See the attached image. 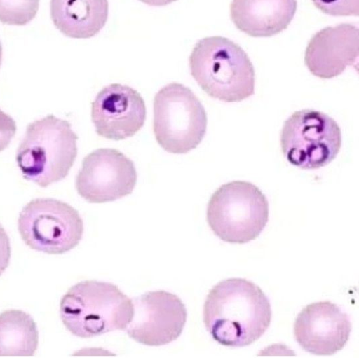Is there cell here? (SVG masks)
Returning a JSON list of instances; mask_svg holds the SVG:
<instances>
[{"instance_id": "obj_19", "label": "cell", "mask_w": 359, "mask_h": 358, "mask_svg": "<svg viewBox=\"0 0 359 358\" xmlns=\"http://www.w3.org/2000/svg\"><path fill=\"white\" fill-rule=\"evenodd\" d=\"M15 132V121L0 109V151L8 146Z\"/></svg>"}, {"instance_id": "obj_5", "label": "cell", "mask_w": 359, "mask_h": 358, "mask_svg": "<svg viewBox=\"0 0 359 358\" xmlns=\"http://www.w3.org/2000/svg\"><path fill=\"white\" fill-rule=\"evenodd\" d=\"M207 221L223 241L243 244L255 240L269 219V202L254 184L234 181L222 185L207 207Z\"/></svg>"}, {"instance_id": "obj_4", "label": "cell", "mask_w": 359, "mask_h": 358, "mask_svg": "<svg viewBox=\"0 0 359 358\" xmlns=\"http://www.w3.org/2000/svg\"><path fill=\"white\" fill-rule=\"evenodd\" d=\"M77 139L71 124L53 115L30 123L16 154L23 177L41 187L65 178L76 158Z\"/></svg>"}, {"instance_id": "obj_13", "label": "cell", "mask_w": 359, "mask_h": 358, "mask_svg": "<svg viewBox=\"0 0 359 358\" xmlns=\"http://www.w3.org/2000/svg\"><path fill=\"white\" fill-rule=\"evenodd\" d=\"M358 47L356 25L343 23L327 27L311 38L305 50V64L313 75L332 78L357 62Z\"/></svg>"}, {"instance_id": "obj_21", "label": "cell", "mask_w": 359, "mask_h": 358, "mask_svg": "<svg viewBox=\"0 0 359 358\" xmlns=\"http://www.w3.org/2000/svg\"><path fill=\"white\" fill-rule=\"evenodd\" d=\"M140 1L151 6H163L170 4L177 0H140Z\"/></svg>"}, {"instance_id": "obj_1", "label": "cell", "mask_w": 359, "mask_h": 358, "mask_svg": "<svg viewBox=\"0 0 359 358\" xmlns=\"http://www.w3.org/2000/svg\"><path fill=\"white\" fill-rule=\"evenodd\" d=\"M203 322L212 337L228 347H244L258 340L271 319L270 302L262 290L243 278L219 282L209 291Z\"/></svg>"}, {"instance_id": "obj_17", "label": "cell", "mask_w": 359, "mask_h": 358, "mask_svg": "<svg viewBox=\"0 0 359 358\" xmlns=\"http://www.w3.org/2000/svg\"><path fill=\"white\" fill-rule=\"evenodd\" d=\"M39 0H0V22L10 25H25L36 16Z\"/></svg>"}, {"instance_id": "obj_16", "label": "cell", "mask_w": 359, "mask_h": 358, "mask_svg": "<svg viewBox=\"0 0 359 358\" xmlns=\"http://www.w3.org/2000/svg\"><path fill=\"white\" fill-rule=\"evenodd\" d=\"M38 342L36 324L29 314L19 310L0 314V356H32Z\"/></svg>"}, {"instance_id": "obj_14", "label": "cell", "mask_w": 359, "mask_h": 358, "mask_svg": "<svg viewBox=\"0 0 359 358\" xmlns=\"http://www.w3.org/2000/svg\"><path fill=\"white\" fill-rule=\"evenodd\" d=\"M297 0H232L231 19L241 32L253 37H269L292 22Z\"/></svg>"}, {"instance_id": "obj_8", "label": "cell", "mask_w": 359, "mask_h": 358, "mask_svg": "<svg viewBox=\"0 0 359 358\" xmlns=\"http://www.w3.org/2000/svg\"><path fill=\"white\" fill-rule=\"evenodd\" d=\"M18 230L30 248L61 254L79 243L83 223L79 212L69 204L53 198H36L20 212Z\"/></svg>"}, {"instance_id": "obj_20", "label": "cell", "mask_w": 359, "mask_h": 358, "mask_svg": "<svg viewBox=\"0 0 359 358\" xmlns=\"http://www.w3.org/2000/svg\"><path fill=\"white\" fill-rule=\"evenodd\" d=\"M10 258V240L4 228L0 225V275L8 266Z\"/></svg>"}, {"instance_id": "obj_18", "label": "cell", "mask_w": 359, "mask_h": 358, "mask_svg": "<svg viewBox=\"0 0 359 358\" xmlns=\"http://www.w3.org/2000/svg\"><path fill=\"white\" fill-rule=\"evenodd\" d=\"M323 13L332 16H358L359 0H311Z\"/></svg>"}, {"instance_id": "obj_7", "label": "cell", "mask_w": 359, "mask_h": 358, "mask_svg": "<svg viewBox=\"0 0 359 358\" xmlns=\"http://www.w3.org/2000/svg\"><path fill=\"white\" fill-rule=\"evenodd\" d=\"M280 146L290 164L302 169H318L337 156L341 146V130L325 113L297 111L283 124Z\"/></svg>"}, {"instance_id": "obj_12", "label": "cell", "mask_w": 359, "mask_h": 358, "mask_svg": "<svg viewBox=\"0 0 359 358\" xmlns=\"http://www.w3.org/2000/svg\"><path fill=\"white\" fill-rule=\"evenodd\" d=\"M352 326L348 316L336 304L328 301L304 307L294 324V335L306 352L330 355L346 344Z\"/></svg>"}, {"instance_id": "obj_6", "label": "cell", "mask_w": 359, "mask_h": 358, "mask_svg": "<svg viewBox=\"0 0 359 358\" xmlns=\"http://www.w3.org/2000/svg\"><path fill=\"white\" fill-rule=\"evenodd\" d=\"M207 121L203 104L184 85L171 83L156 94L153 130L167 152L184 154L195 149L205 135Z\"/></svg>"}, {"instance_id": "obj_11", "label": "cell", "mask_w": 359, "mask_h": 358, "mask_svg": "<svg viewBox=\"0 0 359 358\" xmlns=\"http://www.w3.org/2000/svg\"><path fill=\"white\" fill-rule=\"evenodd\" d=\"M91 118L98 135L122 140L135 135L146 120V106L141 95L133 88L112 83L96 95Z\"/></svg>"}, {"instance_id": "obj_2", "label": "cell", "mask_w": 359, "mask_h": 358, "mask_svg": "<svg viewBox=\"0 0 359 358\" xmlns=\"http://www.w3.org/2000/svg\"><path fill=\"white\" fill-rule=\"evenodd\" d=\"M192 77L210 97L241 102L255 93V70L247 53L222 36L198 41L189 57Z\"/></svg>"}, {"instance_id": "obj_9", "label": "cell", "mask_w": 359, "mask_h": 358, "mask_svg": "<svg viewBox=\"0 0 359 358\" xmlns=\"http://www.w3.org/2000/svg\"><path fill=\"white\" fill-rule=\"evenodd\" d=\"M137 178L132 160L117 149L101 148L83 158L76 188L88 202H112L130 194Z\"/></svg>"}, {"instance_id": "obj_10", "label": "cell", "mask_w": 359, "mask_h": 358, "mask_svg": "<svg viewBox=\"0 0 359 358\" xmlns=\"http://www.w3.org/2000/svg\"><path fill=\"white\" fill-rule=\"evenodd\" d=\"M132 301L133 316L126 330L133 340L145 345L160 346L181 335L187 312L177 296L161 290L147 292Z\"/></svg>"}, {"instance_id": "obj_22", "label": "cell", "mask_w": 359, "mask_h": 358, "mask_svg": "<svg viewBox=\"0 0 359 358\" xmlns=\"http://www.w3.org/2000/svg\"><path fill=\"white\" fill-rule=\"evenodd\" d=\"M1 61H2V46H1V43L0 41V66L1 64Z\"/></svg>"}, {"instance_id": "obj_3", "label": "cell", "mask_w": 359, "mask_h": 358, "mask_svg": "<svg viewBox=\"0 0 359 358\" xmlns=\"http://www.w3.org/2000/svg\"><path fill=\"white\" fill-rule=\"evenodd\" d=\"M60 312L72 334L91 338L126 329L133 316V304L117 286L86 280L68 289L60 301Z\"/></svg>"}, {"instance_id": "obj_15", "label": "cell", "mask_w": 359, "mask_h": 358, "mask_svg": "<svg viewBox=\"0 0 359 358\" xmlns=\"http://www.w3.org/2000/svg\"><path fill=\"white\" fill-rule=\"evenodd\" d=\"M109 13L107 0H50V16L65 36L88 39L105 25Z\"/></svg>"}]
</instances>
